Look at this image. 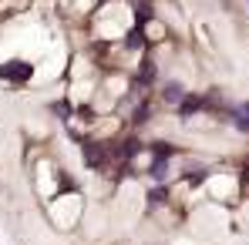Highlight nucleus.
<instances>
[{
    "instance_id": "1",
    "label": "nucleus",
    "mask_w": 249,
    "mask_h": 245,
    "mask_svg": "<svg viewBox=\"0 0 249 245\" xmlns=\"http://www.w3.org/2000/svg\"><path fill=\"white\" fill-rule=\"evenodd\" d=\"M31 74H34V67L27 61H7V64H0V78L3 81H31Z\"/></svg>"
},
{
    "instance_id": "5",
    "label": "nucleus",
    "mask_w": 249,
    "mask_h": 245,
    "mask_svg": "<svg viewBox=\"0 0 249 245\" xmlns=\"http://www.w3.org/2000/svg\"><path fill=\"white\" fill-rule=\"evenodd\" d=\"M168 175V158H152V164H148V178L155 181V185H162Z\"/></svg>"
},
{
    "instance_id": "3",
    "label": "nucleus",
    "mask_w": 249,
    "mask_h": 245,
    "mask_svg": "<svg viewBox=\"0 0 249 245\" xmlns=\"http://www.w3.org/2000/svg\"><path fill=\"white\" fill-rule=\"evenodd\" d=\"M162 101H165V104H182V101H185V87L178 81H168L165 87H162Z\"/></svg>"
},
{
    "instance_id": "8",
    "label": "nucleus",
    "mask_w": 249,
    "mask_h": 245,
    "mask_svg": "<svg viewBox=\"0 0 249 245\" xmlns=\"http://www.w3.org/2000/svg\"><path fill=\"white\" fill-rule=\"evenodd\" d=\"M165 198H168V188H165V185H155V188L148 192V202H152V205H162Z\"/></svg>"
},
{
    "instance_id": "6",
    "label": "nucleus",
    "mask_w": 249,
    "mask_h": 245,
    "mask_svg": "<svg viewBox=\"0 0 249 245\" xmlns=\"http://www.w3.org/2000/svg\"><path fill=\"white\" fill-rule=\"evenodd\" d=\"M84 158H88V164H91V168H101L108 155H105L101 148H94V145H88V148H84Z\"/></svg>"
},
{
    "instance_id": "4",
    "label": "nucleus",
    "mask_w": 249,
    "mask_h": 245,
    "mask_svg": "<svg viewBox=\"0 0 249 245\" xmlns=\"http://www.w3.org/2000/svg\"><path fill=\"white\" fill-rule=\"evenodd\" d=\"M202 108H206V98H199V94H185V101L178 104V114L189 118V114H196V111H202Z\"/></svg>"
},
{
    "instance_id": "2",
    "label": "nucleus",
    "mask_w": 249,
    "mask_h": 245,
    "mask_svg": "<svg viewBox=\"0 0 249 245\" xmlns=\"http://www.w3.org/2000/svg\"><path fill=\"white\" fill-rule=\"evenodd\" d=\"M229 118H232V124H236V131L249 134V101L246 104H236V108L229 111Z\"/></svg>"
},
{
    "instance_id": "7",
    "label": "nucleus",
    "mask_w": 249,
    "mask_h": 245,
    "mask_svg": "<svg viewBox=\"0 0 249 245\" xmlns=\"http://www.w3.org/2000/svg\"><path fill=\"white\" fill-rule=\"evenodd\" d=\"M155 78H159V67H155V61H152V57H145V61H142V84L155 81Z\"/></svg>"
}]
</instances>
